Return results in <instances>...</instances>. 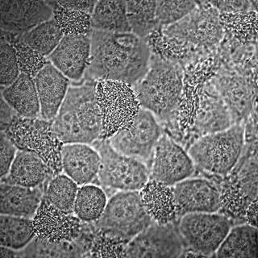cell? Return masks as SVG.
I'll use <instances>...</instances> for the list:
<instances>
[{
  "mask_svg": "<svg viewBox=\"0 0 258 258\" xmlns=\"http://www.w3.org/2000/svg\"><path fill=\"white\" fill-rule=\"evenodd\" d=\"M91 57L86 75L135 86L149 67L150 52L144 39L133 32L91 30Z\"/></svg>",
  "mask_w": 258,
  "mask_h": 258,
  "instance_id": "6da1fadb",
  "label": "cell"
},
{
  "mask_svg": "<svg viewBox=\"0 0 258 258\" xmlns=\"http://www.w3.org/2000/svg\"><path fill=\"white\" fill-rule=\"evenodd\" d=\"M95 84L70 87L52 121L63 144L92 143L100 137L102 119L97 103Z\"/></svg>",
  "mask_w": 258,
  "mask_h": 258,
  "instance_id": "7a4b0ae2",
  "label": "cell"
},
{
  "mask_svg": "<svg viewBox=\"0 0 258 258\" xmlns=\"http://www.w3.org/2000/svg\"><path fill=\"white\" fill-rule=\"evenodd\" d=\"M182 86L181 69L156 57L151 60L146 75L133 88L142 108L165 119L179 103Z\"/></svg>",
  "mask_w": 258,
  "mask_h": 258,
  "instance_id": "3957f363",
  "label": "cell"
},
{
  "mask_svg": "<svg viewBox=\"0 0 258 258\" xmlns=\"http://www.w3.org/2000/svg\"><path fill=\"white\" fill-rule=\"evenodd\" d=\"M3 133L19 150L40 157L52 173L57 175L62 171L61 149L64 144L56 136L52 120L19 116Z\"/></svg>",
  "mask_w": 258,
  "mask_h": 258,
  "instance_id": "277c9868",
  "label": "cell"
},
{
  "mask_svg": "<svg viewBox=\"0 0 258 258\" xmlns=\"http://www.w3.org/2000/svg\"><path fill=\"white\" fill-rule=\"evenodd\" d=\"M244 144V130L237 123L224 131L202 137L192 145L188 153L198 167L224 175L237 163Z\"/></svg>",
  "mask_w": 258,
  "mask_h": 258,
  "instance_id": "5b68a950",
  "label": "cell"
},
{
  "mask_svg": "<svg viewBox=\"0 0 258 258\" xmlns=\"http://www.w3.org/2000/svg\"><path fill=\"white\" fill-rule=\"evenodd\" d=\"M95 97L102 119L103 139H110L131 123L141 106L131 85L117 81L102 80L95 84Z\"/></svg>",
  "mask_w": 258,
  "mask_h": 258,
  "instance_id": "8992f818",
  "label": "cell"
},
{
  "mask_svg": "<svg viewBox=\"0 0 258 258\" xmlns=\"http://www.w3.org/2000/svg\"><path fill=\"white\" fill-rule=\"evenodd\" d=\"M152 222L142 205L139 190H133L113 196L107 201L98 225L108 236L130 240Z\"/></svg>",
  "mask_w": 258,
  "mask_h": 258,
  "instance_id": "52a82bcc",
  "label": "cell"
},
{
  "mask_svg": "<svg viewBox=\"0 0 258 258\" xmlns=\"http://www.w3.org/2000/svg\"><path fill=\"white\" fill-rule=\"evenodd\" d=\"M101 157L99 181L102 185L121 191L141 190L147 183L149 171L141 160L116 151L109 142L97 146Z\"/></svg>",
  "mask_w": 258,
  "mask_h": 258,
  "instance_id": "ba28073f",
  "label": "cell"
},
{
  "mask_svg": "<svg viewBox=\"0 0 258 258\" xmlns=\"http://www.w3.org/2000/svg\"><path fill=\"white\" fill-rule=\"evenodd\" d=\"M230 228L228 219L216 212L185 214L179 225L180 233L189 248L204 256L216 252Z\"/></svg>",
  "mask_w": 258,
  "mask_h": 258,
  "instance_id": "9c48e42d",
  "label": "cell"
},
{
  "mask_svg": "<svg viewBox=\"0 0 258 258\" xmlns=\"http://www.w3.org/2000/svg\"><path fill=\"white\" fill-rule=\"evenodd\" d=\"M161 134L155 115L141 107L135 119L111 137L109 143L119 153L142 161L151 155Z\"/></svg>",
  "mask_w": 258,
  "mask_h": 258,
  "instance_id": "30bf717a",
  "label": "cell"
},
{
  "mask_svg": "<svg viewBox=\"0 0 258 258\" xmlns=\"http://www.w3.org/2000/svg\"><path fill=\"white\" fill-rule=\"evenodd\" d=\"M125 252L129 257H178L182 243L171 223L153 221L132 239Z\"/></svg>",
  "mask_w": 258,
  "mask_h": 258,
  "instance_id": "8fae6325",
  "label": "cell"
},
{
  "mask_svg": "<svg viewBox=\"0 0 258 258\" xmlns=\"http://www.w3.org/2000/svg\"><path fill=\"white\" fill-rule=\"evenodd\" d=\"M195 171L189 153L167 136L160 137L155 146L150 179L173 186L187 179Z\"/></svg>",
  "mask_w": 258,
  "mask_h": 258,
  "instance_id": "7c38bea8",
  "label": "cell"
},
{
  "mask_svg": "<svg viewBox=\"0 0 258 258\" xmlns=\"http://www.w3.org/2000/svg\"><path fill=\"white\" fill-rule=\"evenodd\" d=\"M52 18L48 2L0 0V26L3 31L23 35Z\"/></svg>",
  "mask_w": 258,
  "mask_h": 258,
  "instance_id": "4fadbf2b",
  "label": "cell"
},
{
  "mask_svg": "<svg viewBox=\"0 0 258 258\" xmlns=\"http://www.w3.org/2000/svg\"><path fill=\"white\" fill-rule=\"evenodd\" d=\"M177 216L214 213L221 205L220 195L211 182L201 178L185 179L173 188Z\"/></svg>",
  "mask_w": 258,
  "mask_h": 258,
  "instance_id": "5bb4252c",
  "label": "cell"
},
{
  "mask_svg": "<svg viewBox=\"0 0 258 258\" xmlns=\"http://www.w3.org/2000/svg\"><path fill=\"white\" fill-rule=\"evenodd\" d=\"M91 51V34L69 35L63 36L48 58L67 79L77 81L87 71Z\"/></svg>",
  "mask_w": 258,
  "mask_h": 258,
  "instance_id": "9a60e30c",
  "label": "cell"
},
{
  "mask_svg": "<svg viewBox=\"0 0 258 258\" xmlns=\"http://www.w3.org/2000/svg\"><path fill=\"white\" fill-rule=\"evenodd\" d=\"M32 220L35 236L41 241L60 243L71 240L79 232V220L51 205L46 200L40 203Z\"/></svg>",
  "mask_w": 258,
  "mask_h": 258,
  "instance_id": "2e32d148",
  "label": "cell"
},
{
  "mask_svg": "<svg viewBox=\"0 0 258 258\" xmlns=\"http://www.w3.org/2000/svg\"><path fill=\"white\" fill-rule=\"evenodd\" d=\"M101 157L98 150L87 144H64L61 166L64 174L79 185L90 183L99 174Z\"/></svg>",
  "mask_w": 258,
  "mask_h": 258,
  "instance_id": "e0dca14e",
  "label": "cell"
},
{
  "mask_svg": "<svg viewBox=\"0 0 258 258\" xmlns=\"http://www.w3.org/2000/svg\"><path fill=\"white\" fill-rule=\"evenodd\" d=\"M69 80L51 62H48L35 77L42 119H55L70 88Z\"/></svg>",
  "mask_w": 258,
  "mask_h": 258,
  "instance_id": "ac0fdd59",
  "label": "cell"
},
{
  "mask_svg": "<svg viewBox=\"0 0 258 258\" xmlns=\"http://www.w3.org/2000/svg\"><path fill=\"white\" fill-rule=\"evenodd\" d=\"M214 85L228 107L232 121L240 122L248 116L252 107V95L243 77L235 72H222L216 75Z\"/></svg>",
  "mask_w": 258,
  "mask_h": 258,
  "instance_id": "d6986e66",
  "label": "cell"
},
{
  "mask_svg": "<svg viewBox=\"0 0 258 258\" xmlns=\"http://www.w3.org/2000/svg\"><path fill=\"white\" fill-rule=\"evenodd\" d=\"M141 203L153 221L169 224L177 217V208L171 186L149 179L139 190Z\"/></svg>",
  "mask_w": 258,
  "mask_h": 258,
  "instance_id": "ffe728a7",
  "label": "cell"
},
{
  "mask_svg": "<svg viewBox=\"0 0 258 258\" xmlns=\"http://www.w3.org/2000/svg\"><path fill=\"white\" fill-rule=\"evenodd\" d=\"M41 192L36 188L4 183L1 185V215L32 219L40 203Z\"/></svg>",
  "mask_w": 258,
  "mask_h": 258,
  "instance_id": "44dd1931",
  "label": "cell"
},
{
  "mask_svg": "<svg viewBox=\"0 0 258 258\" xmlns=\"http://www.w3.org/2000/svg\"><path fill=\"white\" fill-rule=\"evenodd\" d=\"M2 98L20 116L37 118L40 115L38 93L32 77L21 73L14 83L3 88Z\"/></svg>",
  "mask_w": 258,
  "mask_h": 258,
  "instance_id": "7402d4cb",
  "label": "cell"
},
{
  "mask_svg": "<svg viewBox=\"0 0 258 258\" xmlns=\"http://www.w3.org/2000/svg\"><path fill=\"white\" fill-rule=\"evenodd\" d=\"M50 172L46 164L36 154L19 150L8 173L6 183L36 188L46 179Z\"/></svg>",
  "mask_w": 258,
  "mask_h": 258,
  "instance_id": "603a6c76",
  "label": "cell"
},
{
  "mask_svg": "<svg viewBox=\"0 0 258 258\" xmlns=\"http://www.w3.org/2000/svg\"><path fill=\"white\" fill-rule=\"evenodd\" d=\"M258 231L253 226H237L230 228L220 247L218 257H257Z\"/></svg>",
  "mask_w": 258,
  "mask_h": 258,
  "instance_id": "cb8c5ba5",
  "label": "cell"
},
{
  "mask_svg": "<svg viewBox=\"0 0 258 258\" xmlns=\"http://www.w3.org/2000/svg\"><path fill=\"white\" fill-rule=\"evenodd\" d=\"M91 29L107 32H132L125 1H98L91 15Z\"/></svg>",
  "mask_w": 258,
  "mask_h": 258,
  "instance_id": "d4e9b609",
  "label": "cell"
},
{
  "mask_svg": "<svg viewBox=\"0 0 258 258\" xmlns=\"http://www.w3.org/2000/svg\"><path fill=\"white\" fill-rule=\"evenodd\" d=\"M33 220L19 216H0L1 246L19 250L24 248L35 237Z\"/></svg>",
  "mask_w": 258,
  "mask_h": 258,
  "instance_id": "484cf974",
  "label": "cell"
},
{
  "mask_svg": "<svg viewBox=\"0 0 258 258\" xmlns=\"http://www.w3.org/2000/svg\"><path fill=\"white\" fill-rule=\"evenodd\" d=\"M232 119L222 99L207 98L196 119V128L203 135L224 131L232 126Z\"/></svg>",
  "mask_w": 258,
  "mask_h": 258,
  "instance_id": "4316f807",
  "label": "cell"
},
{
  "mask_svg": "<svg viewBox=\"0 0 258 258\" xmlns=\"http://www.w3.org/2000/svg\"><path fill=\"white\" fill-rule=\"evenodd\" d=\"M107 204V196L102 188L91 184L81 185L77 194L74 212L83 221H97L103 215Z\"/></svg>",
  "mask_w": 258,
  "mask_h": 258,
  "instance_id": "83f0119b",
  "label": "cell"
},
{
  "mask_svg": "<svg viewBox=\"0 0 258 258\" xmlns=\"http://www.w3.org/2000/svg\"><path fill=\"white\" fill-rule=\"evenodd\" d=\"M63 36L62 32L52 18L29 32L19 35L18 42L26 44L44 56H48L55 50Z\"/></svg>",
  "mask_w": 258,
  "mask_h": 258,
  "instance_id": "f1b7e54d",
  "label": "cell"
},
{
  "mask_svg": "<svg viewBox=\"0 0 258 258\" xmlns=\"http://www.w3.org/2000/svg\"><path fill=\"white\" fill-rule=\"evenodd\" d=\"M126 5L129 25L132 32L137 36L145 39L159 26L156 16V1H127Z\"/></svg>",
  "mask_w": 258,
  "mask_h": 258,
  "instance_id": "f546056e",
  "label": "cell"
},
{
  "mask_svg": "<svg viewBox=\"0 0 258 258\" xmlns=\"http://www.w3.org/2000/svg\"><path fill=\"white\" fill-rule=\"evenodd\" d=\"M52 10V19L64 36L91 34V15L60 6L57 1H48Z\"/></svg>",
  "mask_w": 258,
  "mask_h": 258,
  "instance_id": "4dcf8cb0",
  "label": "cell"
},
{
  "mask_svg": "<svg viewBox=\"0 0 258 258\" xmlns=\"http://www.w3.org/2000/svg\"><path fill=\"white\" fill-rule=\"evenodd\" d=\"M79 185L66 174H57L48 184L45 200L64 213L74 212Z\"/></svg>",
  "mask_w": 258,
  "mask_h": 258,
  "instance_id": "1f68e13d",
  "label": "cell"
},
{
  "mask_svg": "<svg viewBox=\"0 0 258 258\" xmlns=\"http://www.w3.org/2000/svg\"><path fill=\"white\" fill-rule=\"evenodd\" d=\"M196 5V3L190 1H157V22L159 25L175 24L193 12Z\"/></svg>",
  "mask_w": 258,
  "mask_h": 258,
  "instance_id": "d6a6232c",
  "label": "cell"
},
{
  "mask_svg": "<svg viewBox=\"0 0 258 258\" xmlns=\"http://www.w3.org/2000/svg\"><path fill=\"white\" fill-rule=\"evenodd\" d=\"M16 50L20 73L34 79L49 61L45 56L23 43L12 44Z\"/></svg>",
  "mask_w": 258,
  "mask_h": 258,
  "instance_id": "836d02e7",
  "label": "cell"
},
{
  "mask_svg": "<svg viewBox=\"0 0 258 258\" xmlns=\"http://www.w3.org/2000/svg\"><path fill=\"white\" fill-rule=\"evenodd\" d=\"M0 60V83L4 88L14 83L21 74L16 48L10 43L1 41Z\"/></svg>",
  "mask_w": 258,
  "mask_h": 258,
  "instance_id": "e575fe53",
  "label": "cell"
},
{
  "mask_svg": "<svg viewBox=\"0 0 258 258\" xmlns=\"http://www.w3.org/2000/svg\"><path fill=\"white\" fill-rule=\"evenodd\" d=\"M16 153L17 148L16 145L2 132L0 135V173L2 178L6 177L10 172Z\"/></svg>",
  "mask_w": 258,
  "mask_h": 258,
  "instance_id": "d590c367",
  "label": "cell"
},
{
  "mask_svg": "<svg viewBox=\"0 0 258 258\" xmlns=\"http://www.w3.org/2000/svg\"><path fill=\"white\" fill-rule=\"evenodd\" d=\"M20 115L7 103L6 101L1 98V110H0V128L1 132H5L12 123Z\"/></svg>",
  "mask_w": 258,
  "mask_h": 258,
  "instance_id": "8d00e7d4",
  "label": "cell"
},
{
  "mask_svg": "<svg viewBox=\"0 0 258 258\" xmlns=\"http://www.w3.org/2000/svg\"><path fill=\"white\" fill-rule=\"evenodd\" d=\"M60 6L71 10L80 11L92 15L96 1H57Z\"/></svg>",
  "mask_w": 258,
  "mask_h": 258,
  "instance_id": "74e56055",
  "label": "cell"
},
{
  "mask_svg": "<svg viewBox=\"0 0 258 258\" xmlns=\"http://www.w3.org/2000/svg\"><path fill=\"white\" fill-rule=\"evenodd\" d=\"M16 256L17 255H16V252L13 251V249L1 246V248H0V257H14Z\"/></svg>",
  "mask_w": 258,
  "mask_h": 258,
  "instance_id": "f35d334b",
  "label": "cell"
}]
</instances>
